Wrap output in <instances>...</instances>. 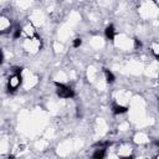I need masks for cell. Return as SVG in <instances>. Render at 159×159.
<instances>
[{
  "mask_svg": "<svg viewBox=\"0 0 159 159\" xmlns=\"http://www.w3.org/2000/svg\"><path fill=\"white\" fill-rule=\"evenodd\" d=\"M21 46H22V48H24L25 52H27L30 55H36L41 50L42 42H41V39L39 36H35V37H31V39L22 40Z\"/></svg>",
  "mask_w": 159,
  "mask_h": 159,
  "instance_id": "obj_1",
  "label": "cell"
},
{
  "mask_svg": "<svg viewBox=\"0 0 159 159\" xmlns=\"http://www.w3.org/2000/svg\"><path fill=\"white\" fill-rule=\"evenodd\" d=\"M22 82H24L22 73H10L9 77H7V82H6L7 89L14 92V91H16L21 86Z\"/></svg>",
  "mask_w": 159,
  "mask_h": 159,
  "instance_id": "obj_2",
  "label": "cell"
},
{
  "mask_svg": "<svg viewBox=\"0 0 159 159\" xmlns=\"http://www.w3.org/2000/svg\"><path fill=\"white\" fill-rule=\"evenodd\" d=\"M55 84H56V87H57L56 92H57V94H58L60 98L67 99V98H72V97L75 96L73 89H72L71 87H68L67 84L61 83V82H60V83H58V82H55Z\"/></svg>",
  "mask_w": 159,
  "mask_h": 159,
  "instance_id": "obj_3",
  "label": "cell"
},
{
  "mask_svg": "<svg viewBox=\"0 0 159 159\" xmlns=\"http://www.w3.org/2000/svg\"><path fill=\"white\" fill-rule=\"evenodd\" d=\"M35 36H37V32H36V29H35L34 24L31 21L25 22L21 26V39L25 40V39H31V37H35Z\"/></svg>",
  "mask_w": 159,
  "mask_h": 159,
  "instance_id": "obj_4",
  "label": "cell"
},
{
  "mask_svg": "<svg viewBox=\"0 0 159 159\" xmlns=\"http://www.w3.org/2000/svg\"><path fill=\"white\" fill-rule=\"evenodd\" d=\"M117 155L119 159H127L133 157V147L129 143H120L117 149Z\"/></svg>",
  "mask_w": 159,
  "mask_h": 159,
  "instance_id": "obj_5",
  "label": "cell"
},
{
  "mask_svg": "<svg viewBox=\"0 0 159 159\" xmlns=\"http://www.w3.org/2000/svg\"><path fill=\"white\" fill-rule=\"evenodd\" d=\"M10 31H12L11 30V20H10V17H7L6 15L2 14L0 16V32L2 35H5V34H9Z\"/></svg>",
  "mask_w": 159,
  "mask_h": 159,
  "instance_id": "obj_6",
  "label": "cell"
},
{
  "mask_svg": "<svg viewBox=\"0 0 159 159\" xmlns=\"http://www.w3.org/2000/svg\"><path fill=\"white\" fill-rule=\"evenodd\" d=\"M134 142H135V143H139V144H147V143L149 142V138H148L147 134L139 132V133H137V134L134 135Z\"/></svg>",
  "mask_w": 159,
  "mask_h": 159,
  "instance_id": "obj_7",
  "label": "cell"
},
{
  "mask_svg": "<svg viewBox=\"0 0 159 159\" xmlns=\"http://www.w3.org/2000/svg\"><path fill=\"white\" fill-rule=\"evenodd\" d=\"M104 34H106V37H107L108 40H114V37H116V30H114V26H113V25L107 26L106 30H104Z\"/></svg>",
  "mask_w": 159,
  "mask_h": 159,
  "instance_id": "obj_8",
  "label": "cell"
},
{
  "mask_svg": "<svg viewBox=\"0 0 159 159\" xmlns=\"http://www.w3.org/2000/svg\"><path fill=\"white\" fill-rule=\"evenodd\" d=\"M127 111H128L127 106H122V104H118V103L113 104V112H114V114H122V113H125Z\"/></svg>",
  "mask_w": 159,
  "mask_h": 159,
  "instance_id": "obj_9",
  "label": "cell"
},
{
  "mask_svg": "<svg viewBox=\"0 0 159 159\" xmlns=\"http://www.w3.org/2000/svg\"><path fill=\"white\" fill-rule=\"evenodd\" d=\"M104 80L107 83H112L114 82V75L109 70H104Z\"/></svg>",
  "mask_w": 159,
  "mask_h": 159,
  "instance_id": "obj_10",
  "label": "cell"
},
{
  "mask_svg": "<svg viewBox=\"0 0 159 159\" xmlns=\"http://www.w3.org/2000/svg\"><path fill=\"white\" fill-rule=\"evenodd\" d=\"M150 51H152V53L154 56L159 57V42H153L150 45Z\"/></svg>",
  "mask_w": 159,
  "mask_h": 159,
  "instance_id": "obj_11",
  "label": "cell"
},
{
  "mask_svg": "<svg viewBox=\"0 0 159 159\" xmlns=\"http://www.w3.org/2000/svg\"><path fill=\"white\" fill-rule=\"evenodd\" d=\"M81 43H82V40H81V39H78V37H77V39H75V40H73V47H80V46H81Z\"/></svg>",
  "mask_w": 159,
  "mask_h": 159,
  "instance_id": "obj_12",
  "label": "cell"
},
{
  "mask_svg": "<svg viewBox=\"0 0 159 159\" xmlns=\"http://www.w3.org/2000/svg\"><path fill=\"white\" fill-rule=\"evenodd\" d=\"M132 159H148L145 157H132Z\"/></svg>",
  "mask_w": 159,
  "mask_h": 159,
  "instance_id": "obj_13",
  "label": "cell"
},
{
  "mask_svg": "<svg viewBox=\"0 0 159 159\" xmlns=\"http://www.w3.org/2000/svg\"><path fill=\"white\" fill-rule=\"evenodd\" d=\"M9 159H16V158H15L14 155H11V157H9Z\"/></svg>",
  "mask_w": 159,
  "mask_h": 159,
  "instance_id": "obj_14",
  "label": "cell"
}]
</instances>
